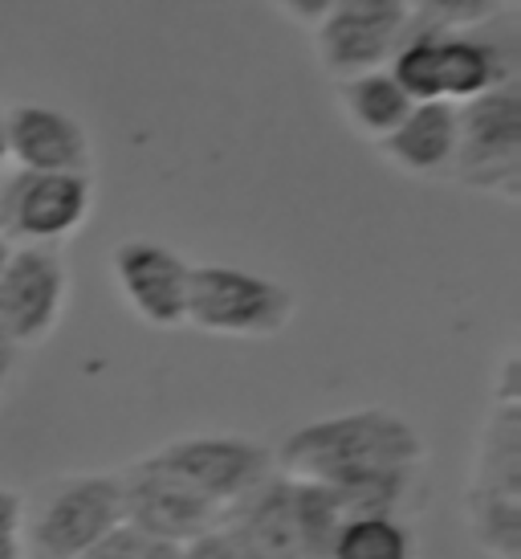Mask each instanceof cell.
I'll return each mask as SVG.
<instances>
[{
  "label": "cell",
  "instance_id": "ba28073f",
  "mask_svg": "<svg viewBox=\"0 0 521 559\" xmlns=\"http://www.w3.org/2000/svg\"><path fill=\"white\" fill-rule=\"evenodd\" d=\"M147 462L168 469L171 478L192 486L196 495L216 502L220 511H229L232 502H241L249 490H257L260 481L274 474V450H265L253 437L237 433H196L168 441L163 450L147 453Z\"/></svg>",
  "mask_w": 521,
  "mask_h": 559
},
{
  "label": "cell",
  "instance_id": "277c9868",
  "mask_svg": "<svg viewBox=\"0 0 521 559\" xmlns=\"http://www.w3.org/2000/svg\"><path fill=\"white\" fill-rule=\"evenodd\" d=\"M469 523L489 559H521V396H497V408L481 433Z\"/></svg>",
  "mask_w": 521,
  "mask_h": 559
},
{
  "label": "cell",
  "instance_id": "8992f818",
  "mask_svg": "<svg viewBox=\"0 0 521 559\" xmlns=\"http://www.w3.org/2000/svg\"><path fill=\"white\" fill-rule=\"evenodd\" d=\"M452 180L521 201V79L457 107V159Z\"/></svg>",
  "mask_w": 521,
  "mask_h": 559
},
{
  "label": "cell",
  "instance_id": "ffe728a7",
  "mask_svg": "<svg viewBox=\"0 0 521 559\" xmlns=\"http://www.w3.org/2000/svg\"><path fill=\"white\" fill-rule=\"evenodd\" d=\"M184 559H245V556H241L220 531H208V535H199L196 544L184 547Z\"/></svg>",
  "mask_w": 521,
  "mask_h": 559
},
{
  "label": "cell",
  "instance_id": "52a82bcc",
  "mask_svg": "<svg viewBox=\"0 0 521 559\" xmlns=\"http://www.w3.org/2000/svg\"><path fill=\"white\" fill-rule=\"evenodd\" d=\"M90 209L94 176L16 168L0 180V237L13 249H62Z\"/></svg>",
  "mask_w": 521,
  "mask_h": 559
},
{
  "label": "cell",
  "instance_id": "9c48e42d",
  "mask_svg": "<svg viewBox=\"0 0 521 559\" xmlns=\"http://www.w3.org/2000/svg\"><path fill=\"white\" fill-rule=\"evenodd\" d=\"M412 29L408 0H335L314 25V53L330 79L387 70Z\"/></svg>",
  "mask_w": 521,
  "mask_h": 559
},
{
  "label": "cell",
  "instance_id": "4fadbf2b",
  "mask_svg": "<svg viewBox=\"0 0 521 559\" xmlns=\"http://www.w3.org/2000/svg\"><path fill=\"white\" fill-rule=\"evenodd\" d=\"M216 531L245 559H314L293 478L281 469H274L241 502H232Z\"/></svg>",
  "mask_w": 521,
  "mask_h": 559
},
{
  "label": "cell",
  "instance_id": "30bf717a",
  "mask_svg": "<svg viewBox=\"0 0 521 559\" xmlns=\"http://www.w3.org/2000/svg\"><path fill=\"white\" fill-rule=\"evenodd\" d=\"M70 302V270L62 249H9L0 262V343L37 347L46 343Z\"/></svg>",
  "mask_w": 521,
  "mask_h": 559
},
{
  "label": "cell",
  "instance_id": "9a60e30c",
  "mask_svg": "<svg viewBox=\"0 0 521 559\" xmlns=\"http://www.w3.org/2000/svg\"><path fill=\"white\" fill-rule=\"evenodd\" d=\"M375 152L415 180H440L452 176L457 159V107L452 103H415L403 123L375 143Z\"/></svg>",
  "mask_w": 521,
  "mask_h": 559
},
{
  "label": "cell",
  "instance_id": "7402d4cb",
  "mask_svg": "<svg viewBox=\"0 0 521 559\" xmlns=\"http://www.w3.org/2000/svg\"><path fill=\"white\" fill-rule=\"evenodd\" d=\"M21 502H25V498L16 495V490H4V486H0V539H4V535H16V527H21Z\"/></svg>",
  "mask_w": 521,
  "mask_h": 559
},
{
  "label": "cell",
  "instance_id": "6da1fadb",
  "mask_svg": "<svg viewBox=\"0 0 521 559\" xmlns=\"http://www.w3.org/2000/svg\"><path fill=\"white\" fill-rule=\"evenodd\" d=\"M274 466L286 478L323 486L351 514H399L412 498L424 441L391 408H354L293 429Z\"/></svg>",
  "mask_w": 521,
  "mask_h": 559
},
{
  "label": "cell",
  "instance_id": "44dd1931",
  "mask_svg": "<svg viewBox=\"0 0 521 559\" xmlns=\"http://www.w3.org/2000/svg\"><path fill=\"white\" fill-rule=\"evenodd\" d=\"M274 4L290 16V21H298V25H310V29H314L335 0H274Z\"/></svg>",
  "mask_w": 521,
  "mask_h": 559
},
{
  "label": "cell",
  "instance_id": "5b68a950",
  "mask_svg": "<svg viewBox=\"0 0 521 559\" xmlns=\"http://www.w3.org/2000/svg\"><path fill=\"white\" fill-rule=\"evenodd\" d=\"M298 314V298L281 282L241 265H192L187 319L196 331L225 340H274Z\"/></svg>",
  "mask_w": 521,
  "mask_h": 559
},
{
  "label": "cell",
  "instance_id": "cb8c5ba5",
  "mask_svg": "<svg viewBox=\"0 0 521 559\" xmlns=\"http://www.w3.org/2000/svg\"><path fill=\"white\" fill-rule=\"evenodd\" d=\"M0 559H25L21 556V539H16V535H4V539H0Z\"/></svg>",
  "mask_w": 521,
  "mask_h": 559
},
{
  "label": "cell",
  "instance_id": "5bb4252c",
  "mask_svg": "<svg viewBox=\"0 0 521 559\" xmlns=\"http://www.w3.org/2000/svg\"><path fill=\"white\" fill-rule=\"evenodd\" d=\"M9 159L21 171H77L90 176L94 152L86 127L49 103H16L4 110Z\"/></svg>",
  "mask_w": 521,
  "mask_h": 559
},
{
  "label": "cell",
  "instance_id": "7c38bea8",
  "mask_svg": "<svg viewBox=\"0 0 521 559\" xmlns=\"http://www.w3.org/2000/svg\"><path fill=\"white\" fill-rule=\"evenodd\" d=\"M110 274L131 311L152 326H184L187 319V286H192V262L163 241L152 237H126L110 253Z\"/></svg>",
  "mask_w": 521,
  "mask_h": 559
},
{
  "label": "cell",
  "instance_id": "ac0fdd59",
  "mask_svg": "<svg viewBox=\"0 0 521 559\" xmlns=\"http://www.w3.org/2000/svg\"><path fill=\"white\" fill-rule=\"evenodd\" d=\"M513 0H408L415 25L440 33H476L509 16Z\"/></svg>",
  "mask_w": 521,
  "mask_h": 559
},
{
  "label": "cell",
  "instance_id": "d6986e66",
  "mask_svg": "<svg viewBox=\"0 0 521 559\" xmlns=\"http://www.w3.org/2000/svg\"><path fill=\"white\" fill-rule=\"evenodd\" d=\"M82 559H184V547L163 544L147 531H135L131 523H119L102 544L86 551Z\"/></svg>",
  "mask_w": 521,
  "mask_h": 559
},
{
  "label": "cell",
  "instance_id": "e0dca14e",
  "mask_svg": "<svg viewBox=\"0 0 521 559\" xmlns=\"http://www.w3.org/2000/svg\"><path fill=\"white\" fill-rule=\"evenodd\" d=\"M415 539L399 514H351L330 539L326 559H412Z\"/></svg>",
  "mask_w": 521,
  "mask_h": 559
},
{
  "label": "cell",
  "instance_id": "7a4b0ae2",
  "mask_svg": "<svg viewBox=\"0 0 521 559\" xmlns=\"http://www.w3.org/2000/svg\"><path fill=\"white\" fill-rule=\"evenodd\" d=\"M501 21H493L489 29L476 33H440L412 21V29L391 53L387 70L412 103L464 107L481 94L521 79L518 41H513V33H497Z\"/></svg>",
  "mask_w": 521,
  "mask_h": 559
},
{
  "label": "cell",
  "instance_id": "484cf974",
  "mask_svg": "<svg viewBox=\"0 0 521 559\" xmlns=\"http://www.w3.org/2000/svg\"><path fill=\"white\" fill-rule=\"evenodd\" d=\"M9 249H13V246H9V241H4V237H0V262H4V258H9Z\"/></svg>",
  "mask_w": 521,
  "mask_h": 559
},
{
  "label": "cell",
  "instance_id": "603a6c76",
  "mask_svg": "<svg viewBox=\"0 0 521 559\" xmlns=\"http://www.w3.org/2000/svg\"><path fill=\"white\" fill-rule=\"evenodd\" d=\"M13 368H16V352L0 343V392L9 389V380H13Z\"/></svg>",
  "mask_w": 521,
  "mask_h": 559
},
{
  "label": "cell",
  "instance_id": "3957f363",
  "mask_svg": "<svg viewBox=\"0 0 521 559\" xmlns=\"http://www.w3.org/2000/svg\"><path fill=\"white\" fill-rule=\"evenodd\" d=\"M123 523L119 474H74L46 481L33 502H21V556L82 559Z\"/></svg>",
  "mask_w": 521,
  "mask_h": 559
},
{
  "label": "cell",
  "instance_id": "d4e9b609",
  "mask_svg": "<svg viewBox=\"0 0 521 559\" xmlns=\"http://www.w3.org/2000/svg\"><path fill=\"white\" fill-rule=\"evenodd\" d=\"M9 164V140H4V110H0V168Z\"/></svg>",
  "mask_w": 521,
  "mask_h": 559
},
{
  "label": "cell",
  "instance_id": "2e32d148",
  "mask_svg": "<svg viewBox=\"0 0 521 559\" xmlns=\"http://www.w3.org/2000/svg\"><path fill=\"white\" fill-rule=\"evenodd\" d=\"M335 86L338 110H342L347 127L371 143L387 140L403 123V115L415 107L403 94V86L391 79V70H367V74H354V79H338Z\"/></svg>",
  "mask_w": 521,
  "mask_h": 559
},
{
  "label": "cell",
  "instance_id": "8fae6325",
  "mask_svg": "<svg viewBox=\"0 0 521 559\" xmlns=\"http://www.w3.org/2000/svg\"><path fill=\"white\" fill-rule=\"evenodd\" d=\"M119 481H123V523H131L135 531H147L163 544H196L199 535L216 531L225 519V511L216 502L196 495L180 478H171L168 469L152 466L147 457L135 462L126 474H119Z\"/></svg>",
  "mask_w": 521,
  "mask_h": 559
}]
</instances>
